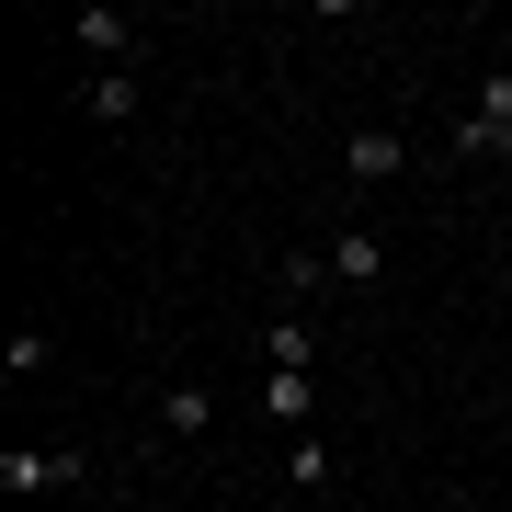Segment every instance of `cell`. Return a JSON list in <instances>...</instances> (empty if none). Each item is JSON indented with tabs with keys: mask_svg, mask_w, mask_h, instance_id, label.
I'll return each mask as SVG.
<instances>
[{
	"mask_svg": "<svg viewBox=\"0 0 512 512\" xmlns=\"http://www.w3.org/2000/svg\"><path fill=\"white\" fill-rule=\"evenodd\" d=\"M376 274H387V251H376L365 228H342V239H330V285H376Z\"/></svg>",
	"mask_w": 512,
	"mask_h": 512,
	"instance_id": "cell-4",
	"label": "cell"
},
{
	"mask_svg": "<svg viewBox=\"0 0 512 512\" xmlns=\"http://www.w3.org/2000/svg\"><path fill=\"white\" fill-rule=\"evenodd\" d=\"M46 353H57L46 330H12V342H0V365H12V376H46Z\"/></svg>",
	"mask_w": 512,
	"mask_h": 512,
	"instance_id": "cell-9",
	"label": "cell"
},
{
	"mask_svg": "<svg viewBox=\"0 0 512 512\" xmlns=\"http://www.w3.org/2000/svg\"><path fill=\"white\" fill-rule=\"evenodd\" d=\"M92 114H103V126H137V80L103 69V80H92Z\"/></svg>",
	"mask_w": 512,
	"mask_h": 512,
	"instance_id": "cell-8",
	"label": "cell"
},
{
	"mask_svg": "<svg viewBox=\"0 0 512 512\" xmlns=\"http://www.w3.org/2000/svg\"><path fill=\"white\" fill-rule=\"evenodd\" d=\"M69 35H80V57H103V69H126V57H137V23H126V12H80Z\"/></svg>",
	"mask_w": 512,
	"mask_h": 512,
	"instance_id": "cell-3",
	"label": "cell"
},
{
	"mask_svg": "<svg viewBox=\"0 0 512 512\" xmlns=\"http://www.w3.org/2000/svg\"><path fill=\"white\" fill-rule=\"evenodd\" d=\"M399 160H410V148H399V126H365V137L342 148V171H353V183H399Z\"/></svg>",
	"mask_w": 512,
	"mask_h": 512,
	"instance_id": "cell-2",
	"label": "cell"
},
{
	"mask_svg": "<svg viewBox=\"0 0 512 512\" xmlns=\"http://www.w3.org/2000/svg\"><path fill=\"white\" fill-rule=\"evenodd\" d=\"M512 148V69L478 80V103H467V126H456V160H501Z\"/></svg>",
	"mask_w": 512,
	"mask_h": 512,
	"instance_id": "cell-1",
	"label": "cell"
},
{
	"mask_svg": "<svg viewBox=\"0 0 512 512\" xmlns=\"http://www.w3.org/2000/svg\"><path fill=\"white\" fill-rule=\"evenodd\" d=\"M262 410H274L285 433H308V410H319V387H308V376H262Z\"/></svg>",
	"mask_w": 512,
	"mask_h": 512,
	"instance_id": "cell-6",
	"label": "cell"
},
{
	"mask_svg": "<svg viewBox=\"0 0 512 512\" xmlns=\"http://www.w3.org/2000/svg\"><path fill=\"white\" fill-rule=\"evenodd\" d=\"M262 353H274V376H308L319 330H308V319H274V330H262Z\"/></svg>",
	"mask_w": 512,
	"mask_h": 512,
	"instance_id": "cell-5",
	"label": "cell"
},
{
	"mask_svg": "<svg viewBox=\"0 0 512 512\" xmlns=\"http://www.w3.org/2000/svg\"><path fill=\"white\" fill-rule=\"evenodd\" d=\"M160 433H171V444L205 433V387H160Z\"/></svg>",
	"mask_w": 512,
	"mask_h": 512,
	"instance_id": "cell-7",
	"label": "cell"
}]
</instances>
